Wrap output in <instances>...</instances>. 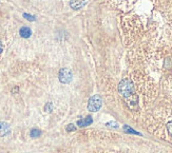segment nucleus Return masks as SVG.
<instances>
[{
  "instance_id": "4468645a",
  "label": "nucleus",
  "mask_w": 172,
  "mask_h": 153,
  "mask_svg": "<svg viewBox=\"0 0 172 153\" xmlns=\"http://www.w3.org/2000/svg\"><path fill=\"white\" fill-rule=\"evenodd\" d=\"M51 108H52V103H49L48 105L44 107V110H49V112H51Z\"/></svg>"
},
{
  "instance_id": "2eb2a0df",
  "label": "nucleus",
  "mask_w": 172,
  "mask_h": 153,
  "mask_svg": "<svg viewBox=\"0 0 172 153\" xmlns=\"http://www.w3.org/2000/svg\"><path fill=\"white\" fill-rule=\"evenodd\" d=\"M3 51V46H2V44H1V41H0V53L2 52Z\"/></svg>"
},
{
  "instance_id": "ddd939ff",
  "label": "nucleus",
  "mask_w": 172,
  "mask_h": 153,
  "mask_svg": "<svg viewBox=\"0 0 172 153\" xmlns=\"http://www.w3.org/2000/svg\"><path fill=\"white\" fill-rule=\"evenodd\" d=\"M107 126H108V127H114V128H117L118 125H117L116 123H107Z\"/></svg>"
},
{
  "instance_id": "1a4fd4ad",
  "label": "nucleus",
  "mask_w": 172,
  "mask_h": 153,
  "mask_svg": "<svg viewBox=\"0 0 172 153\" xmlns=\"http://www.w3.org/2000/svg\"><path fill=\"white\" fill-rule=\"evenodd\" d=\"M167 130L168 132H169V134L172 136V121H169V123H167Z\"/></svg>"
},
{
  "instance_id": "39448f33",
  "label": "nucleus",
  "mask_w": 172,
  "mask_h": 153,
  "mask_svg": "<svg viewBox=\"0 0 172 153\" xmlns=\"http://www.w3.org/2000/svg\"><path fill=\"white\" fill-rule=\"evenodd\" d=\"M85 4V0H70V5L73 10H79Z\"/></svg>"
},
{
  "instance_id": "423d86ee",
  "label": "nucleus",
  "mask_w": 172,
  "mask_h": 153,
  "mask_svg": "<svg viewBox=\"0 0 172 153\" xmlns=\"http://www.w3.org/2000/svg\"><path fill=\"white\" fill-rule=\"evenodd\" d=\"M19 33H20V36L23 37V38H29V37L31 36V34H32V31H31L30 27H22L20 29V31H19Z\"/></svg>"
},
{
  "instance_id": "9d476101",
  "label": "nucleus",
  "mask_w": 172,
  "mask_h": 153,
  "mask_svg": "<svg viewBox=\"0 0 172 153\" xmlns=\"http://www.w3.org/2000/svg\"><path fill=\"white\" fill-rule=\"evenodd\" d=\"M125 130L127 131V132H130V133H134V134H138L136 131H134V130H132V129H130V127H128V126H125Z\"/></svg>"
},
{
  "instance_id": "f03ea898",
  "label": "nucleus",
  "mask_w": 172,
  "mask_h": 153,
  "mask_svg": "<svg viewBox=\"0 0 172 153\" xmlns=\"http://www.w3.org/2000/svg\"><path fill=\"white\" fill-rule=\"evenodd\" d=\"M102 99L98 94L92 96V97L89 99L88 109L91 112H96V111H98V110L102 108Z\"/></svg>"
},
{
  "instance_id": "f8f14e48",
  "label": "nucleus",
  "mask_w": 172,
  "mask_h": 153,
  "mask_svg": "<svg viewBox=\"0 0 172 153\" xmlns=\"http://www.w3.org/2000/svg\"><path fill=\"white\" fill-rule=\"evenodd\" d=\"M23 16H24L25 18L27 19V20H32V21L35 20V17L34 16H31V15H27V14H23Z\"/></svg>"
},
{
  "instance_id": "6e6552de",
  "label": "nucleus",
  "mask_w": 172,
  "mask_h": 153,
  "mask_svg": "<svg viewBox=\"0 0 172 153\" xmlns=\"http://www.w3.org/2000/svg\"><path fill=\"white\" fill-rule=\"evenodd\" d=\"M39 135H40V131H39L38 129L34 128L31 130V136L32 137H38Z\"/></svg>"
},
{
  "instance_id": "20e7f679",
  "label": "nucleus",
  "mask_w": 172,
  "mask_h": 153,
  "mask_svg": "<svg viewBox=\"0 0 172 153\" xmlns=\"http://www.w3.org/2000/svg\"><path fill=\"white\" fill-rule=\"evenodd\" d=\"M10 131H11V129H10L9 123H3V121L0 123V136H5L9 134Z\"/></svg>"
},
{
  "instance_id": "0eeeda50",
  "label": "nucleus",
  "mask_w": 172,
  "mask_h": 153,
  "mask_svg": "<svg viewBox=\"0 0 172 153\" xmlns=\"http://www.w3.org/2000/svg\"><path fill=\"white\" fill-rule=\"evenodd\" d=\"M92 117L91 116H88L86 117L85 119H82V120H78V123H77V125L79 127H87L89 126V125H91L92 123Z\"/></svg>"
},
{
  "instance_id": "7ed1b4c3",
  "label": "nucleus",
  "mask_w": 172,
  "mask_h": 153,
  "mask_svg": "<svg viewBox=\"0 0 172 153\" xmlns=\"http://www.w3.org/2000/svg\"><path fill=\"white\" fill-rule=\"evenodd\" d=\"M58 76H59V80H60L62 84H68V82H70L73 77L72 72H71L69 69H66V68L61 69L60 71H59Z\"/></svg>"
},
{
  "instance_id": "9b49d317",
  "label": "nucleus",
  "mask_w": 172,
  "mask_h": 153,
  "mask_svg": "<svg viewBox=\"0 0 172 153\" xmlns=\"http://www.w3.org/2000/svg\"><path fill=\"white\" fill-rule=\"evenodd\" d=\"M75 129H76V128H75V126L73 125V123L68 125V127H67V131H69V132H70V131H74Z\"/></svg>"
},
{
  "instance_id": "f257e3e1",
  "label": "nucleus",
  "mask_w": 172,
  "mask_h": 153,
  "mask_svg": "<svg viewBox=\"0 0 172 153\" xmlns=\"http://www.w3.org/2000/svg\"><path fill=\"white\" fill-rule=\"evenodd\" d=\"M118 91H119L120 95L126 97V98L131 97L134 93V87L131 80L128 79V78L122 79L118 85Z\"/></svg>"
}]
</instances>
